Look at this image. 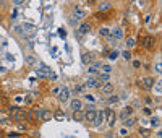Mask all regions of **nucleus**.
<instances>
[{
  "label": "nucleus",
  "instance_id": "nucleus-17",
  "mask_svg": "<svg viewBox=\"0 0 162 138\" xmlns=\"http://www.w3.org/2000/svg\"><path fill=\"white\" fill-rule=\"evenodd\" d=\"M136 122H138V120H136V117H133V115H130V117L123 119V127L130 128V127H133V125L136 124Z\"/></svg>",
  "mask_w": 162,
  "mask_h": 138
},
{
  "label": "nucleus",
  "instance_id": "nucleus-10",
  "mask_svg": "<svg viewBox=\"0 0 162 138\" xmlns=\"http://www.w3.org/2000/svg\"><path fill=\"white\" fill-rule=\"evenodd\" d=\"M73 16L78 20V21H81V20H84L86 18V11H84V8H81V7H75V10H73Z\"/></svg>",
  "mask_w": 162,
  "mask_h": 138
},
{
  "label": "nucleus",
  "instance_id": "nucleus-25",
  "mask_svg": "<svg viewBox=\"0 0 162 138\" xmlns=\"http://www.w3.org/2000/svg\"><path fill=\"white\" fill-rule=\"evenodd\" d=\"M84 99H86L87 102H89V104H94V102L97 101V99H96V96H94V94H84Z\"/></svg>",
  "mask_w": 162,
  "mask_h": 138
},
{
  "label": "nucleus",
  "instance_id": "nucleus-16",
  "mask_svg": "<svg viewBox=\"0 0 162 138\" xmlns=\"http://www.w3.org/2000/svg\"><path fill=\"white\" fill-rule=\"evenodd\" d=\"M120 102V96H117V94H109V98H107V104L109 106H115V104H119Z\"/></svg>",
  "mask_w": 162,
  "mask_h": 138
},
{
  "label": "nucleus",
  "instance_id": "nucleus-41",
  "mask_svg": "<svg viewBox=\"0 0 162 138\" xmlns=\"http://www.w3.org/2000/svg\"><path fill=\"white\" fill-rule=\"evenodd\" d=\"M156 73H157V75H160V63L159 62L156 63Z\"/></svg>",
  "mask_w": 162,
  "mask_h": 138
},
{
  "label": "nucleus",
  "instance_id": "nucleus-18",
  "mask_svg": "<svg viewBox=\"0 0 162 138\" xmlns=\"http://www.w3.org/2000/svg\"><path fill=\"white\" fill-rule=\"evenodd\" d=\"M96 78L99 81H102V83H106V81H110V73H106V72H99L97 75H96Z\"/></svg>",
  "mask_w": 162,
  "mask_h": 138
},
{
  "label": "nucleus",
  "instance_id": "nucleus-20",
  "mask_svg": "<svg viewBox=\"0 0 162 138\" xmlns=\"http://www.w3.org/2000/svg\"><path fill=\"white\" fill-rule=\"evenodd\" d=\"M8 122H10V117H8V114H7V112H3V111H0V124L7 125Z\"/></svg>",
  "mask_w": 162,
  "mask_h": 138
},
{
  "label": "nucleus",
  "instance_id": "nucleus-5",
  "mask_svg": "<svg viewBox=\"0 0 162 138\" xmlns=\"http://www.w3.org/2000/svg\"><path fill=\"white\" fill-rule=\"evenodd\" d=\"M10 111H11V114H13V117H15L16 120H23L26 117V112L23 109H20V107H10Z\"/></svg>",
  "mask_w": 162,
  "mask_h": 138
},
{
  "label": "nucleus",
  "instance_id": "nucleus-37",
  "mask_svg": "<svg viewBox=\"0 0 162 138\" xmlns=\"http://www.w3.org/2000/svg\"><path fill=\"white\" fill-rule=\"evenodd\" d=\"M26 62H28L29 65H34V63H36V59H34V57H28V59H26Z\"/></svg>",
  "mask_w": 162,
  "mask_h": 138
},
{
  "label": "nucleus",
  "instance_id": "nucleus-2",
  "mask_svg": "<svg viewBox=\"0 0 162 138\" xmlns=\"http://www.w3.org/2000/svg\"><path fill=\"white\" fill-rule=\"evenodd\" d=\"M104 115L107 117V125H109L110 128H113V125H115V120H117V114H115L112 109H106V111H104Z\"/></svg>",
  "mask_w": 162,
  "mask_h": 138
},
{
  "label": "nucleus",
  "instance_id": "nucleus-22",
  "mask_svg": "<svg viewBox=\"0 0 162 138\" xmlns=\"http://www.w3.org/2000/svg\"><path fill=\"white\" fill-rule=\"evenodd\" d=\"M39 117L42 120H49L50 119V112L49 111H39Z\"/></svg>",
  "mask_w": 162,
  "mask_h": 138
},
{
  "label": "nucleus",
  "instance_id": "nucleus-12",
  "mask_svg": "<svg viewBox=\"0 0 162 138\" xmlns=\"http://www.w3.org/2000/svg\"><path fill=\"white\" fill-rule=\"evenodd\" d=\"M154 42H156V37L154 36H146L144 37V49L146 50H152V47H154Z\"/></svg>",
  "mask_w": 162,
  "mask_h": 138
},
{
  "label": "nucleus",
  "instance_id": "nucleus-27",
  "mask_svg": "<svg viewBox=\"0 0 162 138\" xmlns=\"http://www.w3.org/2000/svg\"><path fill=\"white\" fill-rule=\"evenodd\" d=\"M99 72H106V73H112V67L110 65H104V63H100V70Z\"/></svg>",
  "mask_w": 162,
  "mask_h": 138
},
{
  "label": "nucleus",
  "instance_id": "nucleus-8",
  "mask_svg": "<svg viewBox=\"0 0 162 138\" xmlns=\"http://www.w3.org/2000/svg\"><path fill=\"white\" fill-rule=\"evenodd\" d=\"M91 28H93V26H91V23H86V21H84V23H81L80 26H78V36H84V34H87L91 31Z\"/></svg>",
  "mask_w": 162,
  "mask_h": 138
},
{
  "label": "nucleus",
  "instance_id": "nucleus-14",
  "mask_svg": "<svg viewBox=\"0 0 162 138\" xmlns=\"http://www.w3.org/2000/svg\"><path fill=\"white\" fill-rule=\"evenodd\" d=\"M70 109H71V111H81V109H83L81 99H78V98L71 99V101H70Z\"/></svg>",
  "mask_w": 162,
  "mask_h": 138
},
{
  "label": "nucleus",
  "instance_id": "nucleus-21",
  "mask_svg": "<svg viewBox=\"0 0 162 138\" xmlns=\"http://www.w3.org/2000/svg\"><path fill=\"white\" fill-rule=\"evenodd\" d=\"M151 127L159 128V127H160V119H159V117H156V115H154V117L151 115Z\"/></svg>",
  "mask_w": 162,
  "mask_h": 138
},
{
  "label": "nucleus",
  "instance_id": "nucleus-43",
  "mask_svg": "<svg viewBox=\"0 0 162 138\" xmlns=\"http://www.w3.org/2000/svg\"><path fill=\"white\" fill-rule=\"evenodd\" d=\"M59 91H60V88H54V89H52V93H54V94H59Z\"/></svg>",
  "mask_w": 162,
  "mask_h": 138
},
{
  "label": "nucleus",
  "instance_id": "nucleus-31",
  "mask_svg": "<svg viewBox=\"0 0 162 138\" xmlns=\"http://www.w3.org/2000/svg\"><path fill=\"white\" fill-rule=\"evenodd\" d=\"M143 114L144 115H152V109H151V106H148V107H143Z\"/></svg>",
  "mask_w": 162,
  "mask_h": 138
},
{
  "label": "nucleus",
  "instance_id": "nucleus-42",
  "mask_svg": "<svg viewBox=\"0 0 162 138\" xmlns=\"http://www.w3.org/2000/svg\"><path fill=\"white\" fill-rule=\"evenodd\" d=\"M146 104L148 106H152V99L151 98H146Z\"/></svg>",
  "mask_w": 162,
  "mask_h": 138
},
{
  "label": "nucleus",
  "instance_id": "nucleus-19",
  "mask_svg": "<svg viewBox=\"0 0 162 138\" xmlns=\"http://www.w3.org/2000/svg\"><path fill=\"white\" fill-rule=\"evenodd\" d=\"M99 36H100V37H106V39H109V37H110V29H109L107 26L99 28Z\"/></svg>",
  "mask_w": 162,
  "mask_h": 138
},
{
  "label": "nucleus",
  "instance_id": "nucleus-13",
  "mask_svg": "<svg viewBox=\"0 0 162 138\" xmlns=\"http://www.w3.org/2000/svg\"><path fill=\"white\" fill-rule=\"evenodd\" d=\"M99 70H100V62H93L87 67V73H89V75H97Z\"/></svg>",
  "mask_w": 162,
  "mask_h": 138
},
{
  "label": "nucleus",
  "instance_id": "nucleus-26",
  "mask_svg": "<svg viewBox=\"0 0 162 138\" xmlns=\"http://www.w3.org/2000/svg\"><path fill=\"white\" fill-rule=\"evenodd\" d=\"M135 44H136V41H135L133 37H126V47H128V49H133Z\"/></svg>",
  "mask_w": 162,
  "mask_h": 138
},
{
  "label": "nucleus",
  "instance_id": "nucleus-35",
  "mask_svg": "<svg viewBox=\"0 0 162 138\" xmlns=\"http://www.w3.org/2000/svg\"><path fill=\"white\" fill-rule=\"evenodd\" d=\"M15 102H16V104H21V102H24V98L23 96H16L15 98Z\"/></svg>",
  "mask_w": 162,
  "mask_h": 138
},
{
  "label": "nucleus",
  "instance_id": "nucleus-38",
  "mask_svg": "<svg viewBox=\"0 0 162 138\" xmlns=\"http://www.w3.org/2000/svg\"><path fill=\"white\" fill-rule=\"evenodd\" d=\"M55 119H57V120H63L65 117H63V114H60V112H57V114H55Z\"/></svg>",
  "mask_w": 162,
  "mask_h": 138
},
{
  "label": "nucleus",
  "instance_id": "nucleus-32",
  "mask_svg": "<svg viewBox=\"0 0 162 138\" xmlns=\"http://www.w3.org/2000/svg\"><path fill=\"white\" fill-rule=\"evenodd\" d=\"M122 55H123V59H125V60H131V52H130V49L123 50V52H122Z\"/></svg>",
  "mask_w": 162,
  "mask_h": 138
},
{
  "label": "nucleus",
  "instance_id": "nucleus-28",
  "mask_svg": "<svg viewBox=\"0 0 162 138\" xmlns=\"http://www.w3.org/2000/svg\"><path fill=\"white\" fill-rule=\"evenodd\" d=\"M23 29H26V31H36V26H33L31 23H23Z\"/></svg>",
  "mask_w": 162,
  "mask_h": 138
},
{
  "label": "nucleus",
  "instance_id": "nucleus-11",
  "mask_svg": "<svg viewBox=\"0 0 162 138\" xmlns=\"http://www.w3.org/2000/svg\"><path fill=\"white\" fill-rule=\"evenodd\" d=\"M133 106H126V107H123V109L120 111V114H119V117L123 120V119H126V117H130V115H133Z\"/></svg>",
  "mask_w": 162,
  "mask_h": 138
},
{
  "label": "nucleus",
  "instance_id": "nucleus-33",
  "mask_svg": "<svg viewBox=\"0 0 162 138\" xmlns=\"http://www.w3.org/2000/svg\"><path fill=\"white\" fill-rule=\"evenodd\" d=\"M119 135L120 136H126V135H128V128H126V127H122L120 132H119Z\"/></svg>",
  "mask_w": 162,
  "mask_h": 138
},
{
  "label": "nucleus",
  "instance_id": "nucleus-3",
  "mask_svg": "<svg viewBox=\"0 0 162 138\" xmlns=\"http://www.w3.org/2000/svg\"><path fill=\"white\" fill-rule=\"evenodd\" d=\"M123 29L120 26H113V29H110V39H115V41H122L123 39Z\"/></svg>",
  "mask_w": 162,
  "mask_h": 138
},
{
  "label": "nucleus",
  "instance_id": "nucleus-1",
  "mask_svg": "<svg viewBox=\"0 0 162 138\" xmlns=\"http://www.w3.org/2000/svg\"><path fill=\"white\" fill-rule=\"evenodd\" d=\"M70 96H71V91H70V88L68 86H62L60 88V91H59V94H57V98H59V101L62 102H68L70 101Z\"/></svg>",
  "mask_w": 162,
  "mask_h": 138
},
{
  "label": "nucleus",
  "instance_id": "nucleus-6",
  "mask_svg": "<svg viewBox=\"0 0 162 138\" xmlns=\"http://www.w3.org/2000/svg\"><path fill=\"white\" fill-rule=\"evenodd\" d=\"M96 109H93V107H89V109H86V112H84V119L86 122H89V124H94V119H96Z\"/></svg>",
  "mask_w": 162,
  "mask_h": 138
},
{
  "label": "nucleus",
  "instance_id": "nucleus-40",
  "mask_svg": "<svg viewBox=\"0 0 162 138\" xmlns=\"http://www.w3.org/2000/svg\"><path fill=\"white\" fill-rule=\"evenodd\" d=\"M24 2H26V0H13V3H15V5H23Z\"/></svg>",
  "mask_w": 162,
  "mask_h": 138
},
{
  "label": "nucleus",
  "instance_id": "nucleus-30",
  "mask_svg": "<svg viewBox=\"0 0 162 138\" xmlns=\"http://www.w3.org/2000/svg\"><path fill=\"white\" fill-rule=\"evenodd\" d=\"M131 65H133V68L135 70H138V68H141V60H131Z\"/></svg>",
  "mask_w": 162,
  "mask_h": 138
},
{
  "label": "nucleus",
  "instance_id": "nucleus-15",
  "mask_svg": "<svg viewBox=\"0 0 162 138\" xmlns=\"http://www.w3.org/2000/svg\"><path fill=\"white\" fill-rule=\"evenodd\" d=\"M94 59H96V55H94V54H91V52L83 54V57H81V60H83V63H84V65H89V63H93V62H94Z\"/></svg>",
  "mask_w": 162,
  "mask_h": 138
},
{
  "label": "nucleus",
  "instance_id": "nucleus-23",
  "mask_svg": "<svg viewBox=\"0 0 162 138\" xmlns=\"http://www.w3.org/2000/svg\"><path fill=\"white\" fill-rule=\"evenodd\" d=\"M139 135H143V136L149 138V136L152 135V130H149V128H139Z\"/></svg>",
  "mask_w": 162,
  "mask_h": 138
},
{
  "label": "nucleus",
  "instance_id": "nucleus-34",
  "mask_svg": "<svg viewBox=\"0 0 162 138\" xmlns=\"http://www.w3.org/2000/svg\"><path fill=\"white\" fill-rule=\"evenodd\" d=\"M33 101H34V99H33V96H31V94H28V96H24V102H26V104H33Z\"/></svg>",
  "mask_w": 162,
  "mask_h": 138
},
{
  "label": "nucleus",
  "instance_id": "nucleus-24",
  "mask_svg": "<svg viewBox=\"0 0 162 138\" xmlns=\"http://www.w3.org/2000/svg\"><path fill=\"white\" fill-rule=\"evenodd\" d=\"M107 55H109V60H117V59H119V55H120V52H119V50H112V52H109Z\"/></svg>",
  "mask_w": 162,
  "mask_h": 138
},
{
  "label": "nucleus",
  "instance_id": "nucleus-39",
  "mask_svg": "<svg viewBox=\"0 0 162 138\" xmlns=\"http://www.w3.org/2000/svg\"><path fill=\"white\" fill-rule=\"evenodd\" d=\"M84 3H87L89 7H93V5H96V0H84Z\"/></svg>",
  "mask_w": 162,
  "mask_h": 138
},
{
  "label": "nucleus",
  "instance_id": "nucleus-9",
  "mask_svg": "<svg viewBox=\"0 0 162 138\" xmlns=\"http://www.w3.org/2000/svg\"><path fill=\"white\" fill-rule=\"evenodd\" d=\"M143 85L146 89H152L156 86V78L154 76H144L143 78Z\"/></svg>",
  "mask_w": 162,
  "mask_h": 138
},
{
  "label": "nucleus",
  "instance_id": "nucleus-29",
  "mask_svg": "<svg viewBox=\"0 0 162 138\" xmlns=\"http://www.w3.org/2000/svg\"><path fill=\"white\" fill-rule=\"evenodd\" d=\"M84 88H86L84 85H75V88H73V91H75V93H83V91H84Z\"/></svg>",
  "mask_w": 162,
  "mask_h": 138
},
{
  "label": "nucleus",
  "instance_id": "nucleus-44",
  "mask_svg": "<svg viewBox=\"0 0 162 138\" xmlns=\"http://www.w3.org/2000/svg\"><path fill=\"white\" fill-rule=\"evenodd\" d=\"M2 135H3V132H2V130H0V136H2Z\"/></svg>",
  "mask_w": 162,
  "mask_h": 138
},
{
  "label": "nucleus",
  "instance_id": "nucleus-4",
  "mask_svg": "<svg viewBox=\"0 0 162 138\" xmlns=\"http://www.w3.org/2000/svg\"><path fill=\"white\" fill-rule=\"evenodd\" d=\"M100 93L106 94V96H109V94H112L113 91H115V86H113L110 81H106V83H102V86H100Z\"/></svg>",
  "mask_w": 162,
  "mask_h": 138
},
{
  "label": "nucleus",
  "instance_id": "nucleus-36",
  "mask_svg": "<svg viewBox=\"0 0 162 138\" xmlns=\"http://www.w3.org/2000/svg\"><path fill=\"white\" fill-rule=\"evenodd\" d=\"M109 8H110V5H109V3H104V5H100L99 10L100 11H106V10H109Z\"/></svg>",
  "mask_w": 162,
  "mask_h": 138
},
{
  "label": "nucleus",
  "instance_id": "nucleus-7",
  "mask_svg": "<svg viewBox=\"0 0 162 138\" xmlns=\"http://www.w3.org/2000/svg\"><path fill=\"white\" fill-rule=\"evenodd\" d=\"M104 120H106V115H104V111H97L96 112V119H94V127H102Z\"/></svg>",
  "mask_w": 162,
  "mask_h": 138
}]
</instances>
